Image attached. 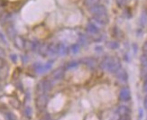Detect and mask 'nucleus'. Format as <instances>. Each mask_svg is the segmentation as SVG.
Masks as SVG:
<instances>
[{
    "instance_id": "1",
    "label": "nucleus",
    "mask_w": 147,
    "mask_h": 120,
    "mask_svg": "<svg viewBox=\"0 0 147 120\" xmlns=\"http://www.w3.org/2000/svg\"><path fill=\"white\" fill-rule=\"evenodd\" d=\"M130 91L128 88H123V90H121L120 91V94H119V98L121 100H124V101H126L130 98Z\"/></svg>"
},
{
    "instance_id": "2",
    "label": "nucleus",
    "mask_w": 147,
    "mask_h": 120,
    "mask_svg": "<svg viewBox=\"0 0 147 120\" xmlns=\"http://www.w3.org/2000/svg\"><path fill=\"white\" fill-rule=\"evenodd\" d=\"M24 114L25 116H26L27 117H32V109L30 107H26L24 109Z\"/></svg>"
},
{
    "instance_id": "6",
    "label": "nucleus",
    "mask_w": 147,
    "mask_h": 120,
    "mask_svg": "<svg viewBox=\"0 0 147 120\" xmlns=\"http://www.w3.org/2000/svg\"><path fill=\"white\" fill-rule=\"evenodd\" d=\"M144 107H145V109H147V97L144 99Z\"/></svg>"
},
{
    "instance_id": "4",
    "label": "nucleus",
    "mask_w": 147,
    "mask_h": 120,
    "mask_svg": "<svg viewBox=\"0 0 147 120\" xmlns=\"http://www.w3.org/2000/svg\"><path fill=\"white\" fill-rule=\"evenodd\" d=\"M5 61L0 58V69H2L5 66Z\"/></svg>"
},
{
    "instance_id": "5",
    "label": "nucleus",
    "mask_w": 147,
    "mask_h": 120,
    "mask_svg": "<svg viewBox=\"0 0 147 120\" xmlns=\"http://www.w3.org/2000/svg\"><path fill=\"white\" fill-rule=\"evenodd\" d=\"M144 90L145 92H147V76H146V80H145V83L144 85Z\"/></svg>"
},
{
    "instance_id": "3",
    "label": "nucleus",
    "mask_w": 147,
    "mask_h": 120,
    "mask_svg": "<svg viewBox=\"0 0 147 120\" xmlns=\"http://www.w3.org/2000/svg\"><path fill=\"white\" fill-rule=\"evenodd\" d=\"M142 61L144 65H147V54H144V56L142 57Z\"/></svg>"
},
{
    "instance_id": "7",
    "label": "nucleus",
    "mask_w": 147,
    "mask_h": 120,
    "mask_svg": "<svg viewBox=\"0 0 147 120\" xmlns=\"http://www.w3.org/2000/svg\"><path fill=\"white\" fill-rule=\"evenodd\" d=\"M2 54H5V53H4V51L2 49H0V55H2Z\"/></svg>"
},
{
    "instance_id": "8",
    "label": "nucleus",
    "mask_w": 147,
    "mask_h": 120,
    "mask_svg": "<svg viewBox=\"0 0 147 120\" xmlns=\"http://www.w3.org/2000/svg\"><path fill=\"white\" fill-rule=\"evenodd\" d=\"M144 50L146 51V52H147V43L145 44V45H144Z\"/></svg>"
}]
</instances>
